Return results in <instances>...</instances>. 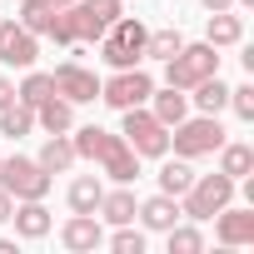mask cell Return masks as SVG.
Returning <instances> with one entry per match:
<instances>
[{"instance_id":"obj_1","label":"cell","mask_w":254,"mask_h":254,"mask_svg":"<svg viewBox=\"0 0 254 254\" xmlns=\"http://www.w3.org/2000/svg\"><path fill=\"white\" fill-rule=\"evenodd\" d=\"M75 160H95L115 185H135L140 180V155L125 145V135H110L100 125H85V130H70Z\"/></svg>"},{"instance_id":"obj_2","label":"cell","mask_w":254,"mask_h":254,"mask_svg":"<svg viewBox=\"0 0 254 254\" xmlns=\"http://www.w3.org/2000/svg\"><path fill=\"white\" fill-rule=\"evenodd\" d=\"M234 190H239V180H229L224 170H214V175H194V185L180 194V214H185L190 224L214 219L224 204H234Z\"/></svg>"},{"instance_id":"obj_3","label":"cell","mask_w":254,"mask_h":254,"mask_svg":"<svg viewBox=\"0 0 254 254\" xmlns=\"http://www.w3.org/2000/svg\"><path fill=\"white\" fill-rule=\"evenodd\" d=\"M145 35H150V30H145L135 15H120V20L95 40V45H100V60H105L110 70H135V65L145 60Z\"/></svg>"},{"instance_id":"obj_4","label":"cell","mask_w":254,"mask_h":254,"mask_svg":"<svg viewBox=\"0 0 254 254\" xmlns=\"http://www.w3.org/2000/svg\"><path fill=\"white\" fill-rule=\"evenodd\" d=\"M209 75H219V50L209 45V40H199V45H180L170 60H165V85H175V90H194L199 80H209Z\"/></svg>"},{"instance_id":"obj_5","label":"cell","mask_w":254,"mask_h":254,"mask_svg":"<svg viewBox=\"0 0 254 254\" xmlns=\"http://www.w3.org/2000/svg\"><path fill=\"white\" fill-rule=\"evenodd\" d=\"M224 145V125H219V115H185L175 130H170V150L180 155V160H204V155H214Z\"/></svg>"},{"instance_id":"obj_6","label":"cell","mask_w":254,"mask_h":254,"mask_svg":"<svg viewBox=\"0 0 254 254\" xmlns=\"http://www.w3.org/2000/svg\"><path fill=\"white\" fill-rule=\"evenodd\" d=\"M120 135H125V145H130L140 160H165L170 155V130L145 110V105H135V110H120Z\"/></svg>"},{"instance_id":"obj_7","label":"cell","mask_w":254,"mask_h":254,"mask_svg":"<svg viewBox=\"0 0 254 254\" xmlns=\"http://www.w3.org/2000/svg\"><path fill=\"white\" fill-rule=\"evenodd\" d=\"M65 15H70L75 45H95V40L125 15V5H120V0H75V5H65Z\"/></svg>"},{"instance_id":"obj_8","label":"cell","mask_w":254,"mask_h":254,"mask_svg":"<svg viewBox=\"0 0 254 254\" xmlns=\"http://www.w3.org/2000/svg\"><path fill=\"white\" fill-rule=\"evenodd\" d=\"M0 190L10 199H45L50 194V175L40 170V160L10 155V160H0Z\"/></svg>"},{"instance_id":"obj_9","label":"cell","mask_w":254,"mask_h":254,"mask_svg":"<svg viewBox=\"0 0 254 254\" xmlns=\"http://www.w3.org/2000/svg\"><path fill=\"white\" fill-rule=\"evenodd\" d=\"M150 90H155V80H150V70H115L110 80H100V100L110 105V110H135V105H145L150 100Z\"/></svg>"},{"instance_id":"obj_10","label":"cell","mask_w":254,"mask_h":254,"mask_svg":"<svg viewBox=\"0 0 254 254\" xmlns=\"http://www.w3.org/2000/svg\"><path fill=\"white\" fill-rule=\"evenodd\" d=\"M50 80H55V95H65L70 105H95V100H100V80H95V70H85L80 60H60Z\"/></svg>"},{"instance_id":"obj_11","label":"cell","mask_w":254,"mask_h":254,"mask_svg":"<svg viewBox=\"0 0 254 254\" xmlns=\"http://www.w3.org/2000/svg\"><path fill=\"white\" fill-rule=\"evenodd\" d=\"M40 55V35H30L20 20H0V65H20L30 70Z\"/></svg>"},{"instance_id":"obj_12","label":"cell","mask_w":254,"mask_h":254,"mask_svg":"<svg viewBox=\"0 0 254 254\" xmlns=\"http://www.w3.org/2000/svg\"><path fill=\"white\" fill-rule=\"evenodd\" d=\"M60 244H65L70 254H95V249L105 244V219H100V214H70V219L60 224Z\"/></svg>"},{"instance_id":"obj_13","label":"cell","mask_w":254,"mask_h":254,"mask_svg":"<svg viewBox=\"0 0 254 254\" xmlns=\"http://www.w3.org/2000/svg\"><path fill=\"white\" fill-rule=\"evenodd\" d=\"M214 239H219V244H229V249L254 244V204H244V209L224 204V209L214 214Z\"/></svg>"},{"instance_id":"obj_14","label":"cell","mask_w":254,"mask_h":254,"mask_svg":"<svg viewBox=\"0 0 254 254\" xmlns=\"http://www.w3.org/2000/svg\"><path fill=\"white\" fill-rule=\"evenodd\" d=\"M135 214H140V229H155V234H165L170 224H180V219H185L175 194H150V199H140V204H135Z\"/></svg>"},{"instance_id":"obj_15","label":"cell","mask_w":254,"mask_h":254,"mask_svg":"<svg viewBox=\"0 0 254 254\" xmlns=\"http://www.w3.org/2000/svg\"><path fill=\"white\" fill-rule=\"evenodd\" d=\"M10 224H15V234H20V239H45L55 219H50L45 199H15V209H10Z\"/></svg>"},{"instance_id":"obj_16","label":"cell","mask_w":254,"mask_h":254,"mask_svg":"<svg viewBox=\"0 0 254 254\" xmlns=\"http://www.w3.org/2000/svg\"><path fill=\"white\" fill-rule=\"evenodd\" d=\"M145 105H150V115L165 125V130H175V125L190 115V95H185V90H175V85H165V90H150V100H145Z\"/></svg>"},{"instance_id":"obj_17","label":"cell","mask_w":254,"mask_h":254,"mask_svg":"<svg viewBox=\"0 0 254 254\" xmlns=\"http://www.w3.org/2000/svg\"><path fill=\"white\" fill-rule=\"evenodd\" d=\"M35 125H40L45 135H70L75 130V105L65 95H50V100L35 105Z\"/></svg>"},{"instance_id":"obj_18","label":"cell","mask_w":254,"mask_h":254,"mask_svg":"<svg viewBox=\"0 0 254 254\" xmlns=\"http://www.w3.org/2000/svg\"><path fill=\"white\" fill-rule=\"evenodd\" d=\"M135 204H140L135 190L120 185V190H105V194H100V209H95V214H100L105 224H135Z\"/></svg>"},{"instance_id":"obj_19","label":"cell","mask_w":254,"mask_h":254,"mask_svg":"<svg viewBox=\"0 0 254 254\" xmlns=\"http://www.w3.org/2000/svg\"><path fill=\"white\" fill-rule=\"evenodd\" d=\"M204 40H209L214 50L239 45V40H244V15H234V10H214V15H209V25H204Z\"/></svg>"},{"instance_id":"obj_20","label":"cell","mask_w":254,"mask_h":254,"mask_svg":"<svg viewBox=\"0 0 254 254\" xmlns=\"http://www.w3.org/2000/svg\"><path fill=\"white\" fill-rule=\"evenodd\" d=\"M214 155H219V170H224L229 180H249V175H254V150H249L244 140H224Z\"/></svg>"},{"instance_id":"obj_21","label":"cell","mask_w":254,"mask_h":254,"mask_svg":"<svg viewBox=\"0 0 254 254\" xmlns=\"http://www.w3.org/2000/svg\"><path fill=\"white\" fill-rule=\"evenodd\" d=\"M35 160H40V170H45V175H65V170L75 165V145H70V135H50V140H45V150H40Z\"/></svg>"},{"instance_id":"obj_22","label":"cell","mask_w":254,"mask_h":254,"mask_svg":"<svg viewBox=\"0 0 254 254\" xmlns=\"http://www.w3.org/2000/svg\"><path fill=\"white\" fill-rule=\"evenodd\" d=\"M190 100L199 105V115H219V110L229 105V85H224L219 75H209V80H199V85L190 90Z\"/></svg>"},{"instance_id":"obj_23","label":"cell","mask_w":254,"mask_h":254,"mask_svg":"<svg viewBox=\"0 0 254 254\" xmlns=\"http://www.w3.org/2000/svg\"><path fill=\"white\" fill-rule=\"evenodd\" d=\"M100 194H105L100 175H80V180L70 185V214H95V209H100Z\"/></svg>"},{"instance_id":"obj_24","label":"cell","mask_w":254,"mask_h":254,"mask_svg":"<svg viewBox=\"0 0 254 254\" xmlns=\"http://www.w3.org/2000/svg\"><path fill=\"white\" fill-rule=\"evenodd\" d=\"M30 130H35V110H30V105L10 100L5 110H0V135H10V140H25Z\"/></svg>"},{"instance_id":"obj_25","label":"cell","mask_w":254,"mask_h":254,"mask_svg":"<svg viewBox=\"0 0 254 254\" xmlns=\"http://www.w3.org/2000/svg\"><path fill=\"white\" fill-rule=\"evenodd\" d=\"M190 185H194L190 160H180V155H175V160H165V170H160V194H175V199H180Z\"/></svg>"},{"instance_id":"obj_26","label":"cell","mask_w":254,"mask_h":254,"mask_svg":"<svg viewBox=\"0 0 254 254\" xmlns=\"http://www.w3.org/2000/svg\"><path fill=\"white\" fill-rule=\"evenodd\" d=\"M50 95H55V80H50L45 70H30V75L20 80V90H15V100H20V105H30V110H35L40 100H50Z\"/></svg>"},{"instance_id":"obj_27","label":"cell","mask_w":254,"mask_h":254,"mask_svg":"<svg viewBox=\"0 0 254 254\" xmlns=\"http://www.w3.org/2000/svg\"><path fill=\"white\" fill-rule=\"evenodd\" d=\"M180 45H185L180 30H150V35H145V60H170Z\"/></svg>"},{"instance_id":"obj_28","label":"cell","mask_w":254,"mask_h":254,"mask_svg":"<svg viewBox=\"0 0 254 254\" xmlns=\"http://www.w3.org/2000/svg\"><path fill=\"white\" fill-rule=\"evenodd\" d=\"M165 239H170V254H199V249H204V234H199L194 224H170Z\"/></svg>"},{"instance_id":"obj_29","label":"cell","mask_w":254,"mask_h":254,"mask_svg":"<svg viewBox=\"0 0 254 254\" xmlns=\"http://www.w3.org/2000/svg\"><path fill=\"white\" fill-rule=\"evenodd\" d=\"M50 15H55V5H50V0H25V5H20V25L30 30V35H45V25H50Z\"/></svg>"},{"instance_id":"obj_30","label":"cell","mask_w":254,"mask_h":254,"mask_svg":"<svg viewBox=\"0 0 254 254\" xmlns=\"http://www.w3.org/2000/svg\"><path fill=\"white\" fill-rule=\"evenodd\" d=\"M110 249H115V254H145V229H135V224H115Z\"/></svg>"},{"instance_id":"obj_31","label":"cell","mask_w":254,"mask_h":254,"mask_svg":"<svg viewBox=\"0 0 254 254\" xmlns=\"http://www.w3.org/2000/svg\"><path fill=\"white\" fill-rule=\"evenodd\" d=\"M45 40H55V45H75V30H70V15H65V10H55V15H50Z\"/></svg>"},{"instance_id":"obj_32","label":"cell","mask_w":254,"mask_h":254,"mask_svg":"<svg viewBox=\"0 0 254 254\" xmlns=\"http://www.w3.org/2000/svg\"><path fill=\"white\" fill-rule=\"evenodd\" d=\"M229 110H234L239 120H254V85H234V90H229Z\"/></svg>"},{"instance_id":"obj_33","label":"cell","mask_w":254,"mask_h":254,"mask_svg":"<svg viewBox=\"0 0 254 254\" xmlns=\"http://www.w3.org/2000/svg\"><path fill=\"white\" fill-rule=\"evenodd\" d=\"M10 100H15V85H10V80H5V75H0V110H5V105H10Z\"/></svg>"},{"instance_id":"obj_34","label":"cell","mask_w":254,"mask_h":254,"mask_svg":"<svg viewBox=\"0 0 254 254\" xmlns=\"http://www.w3.org/2000/svg\"><path fill=\"white\" fill-rule=\"evenodd\" d=\"M10 209H15V199H10L5 190H0V224H10Z\"/></svg>"},{"instance_id":"obj_35","label":"cell","mask_w":254,"mask_h":254,"mask_svg":"<svg viewBox=\"0 0 254 254\" xmlns=\"http://www.w3.org/2000/svg\"><path fill=\"white\" fill-rule=\"evenodd\" d=\"M199 5H204V10L214 15V10H234V0H199Z\"/></svg>"},{"instance_id":"obj_36","label":"cell","mask_w":254,"mask_h":254,"mask_svg":"<svg viewBox=\"0 0 254 254\" xmlns=\"http://www.w3.org/2000/svg\"><path fill=\"white\" fill-rule=\"evenodd\" d=\"M50 5H55V10H65V5H75V0H50Z\"/></svg>"},{"instance_id":"obj_37","label":"cell","mask_w":254,"mask_h":254,"mask_svg":"<svg viewBox=\"0 0 254 254\" xmlns=\"http://www.w3.org/2000/svg\"><path fill=\"white\" fill-rule=\"evenodd\" d=\"M234 5H254V0H234Z\"/></svg>"},{"instance_id":"obj_38","label":"cell","mask_w":254,"mask_h":254,"mask_svg":"<svg viewBox=\"0 0 254 254\" xmlns=\"http://www.w3.org/2000/svg\"><path fill=\"white\" fill-rule=\"evenodd\" d=\"M0 160H5V155H0Z\"/></svg>"}]
</instances>
